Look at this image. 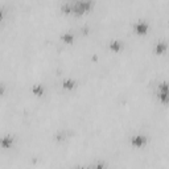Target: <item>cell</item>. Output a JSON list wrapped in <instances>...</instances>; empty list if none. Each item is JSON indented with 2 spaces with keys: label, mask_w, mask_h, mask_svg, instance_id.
I'll return each instance as SVG.
<instances>
[{
  "label": "cell",
  "mask_w": 169,
  "mask_h": 169,
  "mask_svg": "<svg viewBox=\"0 0 169 169\" xmlns=\"http://www.w3.org/2000/svg\"><path fill=\"white\" fill-rule=\"evenodd\" d=\"M145 141H147V140H145L144 136H134V143H135V144L138 145V147L143 145Z\"/></svg>",
  "instance_id": "obj_1"
},
{
  "label": "cell",
  "mask_w": 169,
  "mask_h": 169,
  "mask_svg": "<svg viewBox=\"0 0 169 169\" xmlns=\"http://www.w3.org/2000/svg\"><path fill=\"white\" fill-rule=\"evenodd\" d=\"M147 29H148V25L147 24H136V31L139 33H145Z\"/></svg>",
  "instance_id": "obj_2"
},
{
  "label": "cell",
  "mask_w": 169,
  "mask_h": 169,
  "mask_svg": "<svg viewBox=\"0 0 169 169\" xmlns=\"http://www.w3.org/2000/svg\"><path fill=\"white\" fill-rule=\"evenodd\" d=\"M157 50H159V53H161L163 50H165V45H159L157 46Z\"/></svg>",
  "instance_id": "obj_3"
},
{
  "label": "cell",
  "mask_w": 169,
  "mask_h": 169,
  "mask_svg": "<svg viewBox=\"0 0 169 169\" xmlns=\"http://www.w3.org/2000/svg\"><path fill=\"white\" fill-rule=\"evenodd\" d=\"M0 17H2V12H0Z\"/></svg>",
  "instance_id": "obj_4"
}]
</instances>
